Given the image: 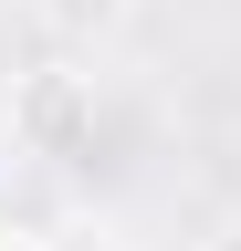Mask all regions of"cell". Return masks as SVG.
<instances>
[{
    "instance_id": "obj_3",
    "label": "cell",
    "mask_w": 241,
    "mask_h": 251,
    "mask_svg": "<svg viewBox=\"0 0 241 251\" xmlns=\"http://www.w3.org/2000/svg\"><path fill=\"white\" fill-rule=\"evenodd\" d=\"M199 251H241V209H231V220H220V230H210Z\"/></svg>"
},
{
    "instance_id": "obj_1",
    "label": "cell",
    "mask_w": 241,
    "mask_h": 251,
    "mask_svg": "<svg viewBox=\"0 0 241 251\" xmlns=\"http://www.w3.org/2000/svg\"><path fill=\"white\" fill-rule=\"evenodd\" d=\"M84 115H95V74H74V63H42V74L11 94V136L32 157H74V126Z\"/></svg>"
},
{
    "instance_id": "obj_2",
    "label": "cell",
    "mask_w": 241,
    "mask_h": 251,
    "mask_svg": "<svg viewBox=\"0 0 241 251\" xmlns=\"http://www.w3.org/2000/svg\"><path fill=\"white\" fill-rule=\"evenodd\" d=\"M21 11H32V31H42V42L95 52V42H115V31L136 21V0H21Z\"/></svg>"
}]
</instances>
